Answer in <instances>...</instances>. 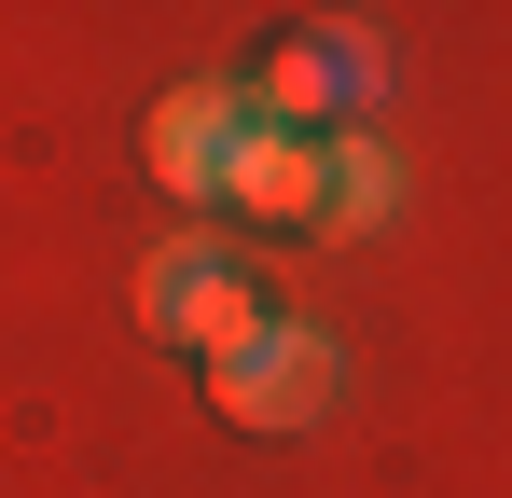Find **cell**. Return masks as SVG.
Segmentation results:
<instances>
[{
  "mask_svg": "<svg viewBox=\"0 0 512 498\" xmlns=\"http://www.w3.org/2000/svg\"><path fill=\"white\" fill-rule=\"evenodd\" d=\"M153 332H167V346H194V360L250 346V332H263L250 263H222V249H167V263H153Z\"/></svg>",
  "mask_w": 512,
  "mask_h": 498,
  "instance_id": "7a4b0ae2",
  "label": "cell"
},
{
  "mask_svg": "<svg viewBox=\"0 0 512 498\" xmlns=\"http://www.w3.org/2000/svg\"><path fill=\"white\" fill-rule=\"evenodd\" d=\"M333 222H388V153L374 139H333Z\"/></svg>",
  "mask_w": 512,
  "mask_h": 498,
  "instance_id": "8992f818",
  "label": "cell"
},
{
  "mask_svg": "<svg viewBox=\"0 0 512 498\" xmlns=\"http://www.w3.org/2000/svg\"><path fill=\"white\" fill-rule=\"evenodd\" d=\"M236 208H263V222L333 208V139H319V125H250V139H236Z\"/></svg>",
  "mask_w": 512,
  "mask_h": 498,
  "instance_id": "277c9868",
  "label": "cell"
},
{
  "mask_svg": "<svg viewBox=\"0 0 512 498\" xmlns=\"http://www.w3.org/2000/svg\"><path fill=\"white\" fill-rule=\"evenodd\" d=\"M333 388H346V360L319 332H291V319H263L250 346L208 360V415L222 429H305V415H333Z\"/></svg>",
  "mask_w": 512,
  "mask_h": 498,
  "instance_id": "6da1fadb",
  "label": "cell"
},
{
  "mask_svg": "<svg viewBox=\"0 0 512 498\" xmlns=\"http://www.w3.org/2000/svg\"><path fill=\"white\" fill-rule=\"evenodd\" d=\"M277 97H291V125H305V111L360 97V56H346V42H291V56H277Z\"/></svg>",
  "mask_w": 512,
  "mask_h": 498,
  "instance_id": "5b68a950",
  "label": "cell"
},
{
  "mask_svg": "<svg viewBox=\"0 0 512 498\" xmlns=\"http://www.w3.org/2000/svg\"><path fill=\"white\" fill-rule=\"evenodd\" d=\"M236 139H250V111L222 97V83H180V97H153V180L167 194H236Z\"/></svg>",
  "mask_w": 512,
  "mask_h": 498,
  "instance_id": "3957f363",
  "label": "cell"
}]
</instances>
